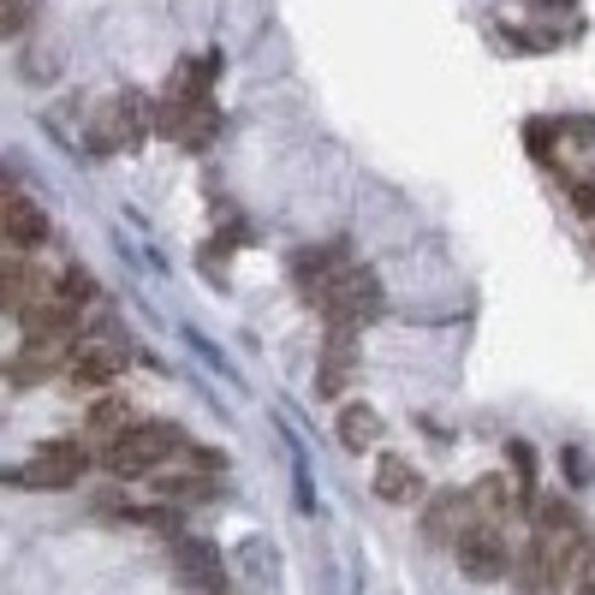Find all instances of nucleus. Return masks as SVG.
I'll return each mask as SVG.
<instances>
[{"mask_svg": "<svg viewBox=\"0 0 595 595\" xmlns=\"http://www.w3.org/2000/svg\"><path fill=\"white\" fill-rule=\"evenodd\" d=\"M125 429H132V405H125V399H96L90 411H84V441L101 447V453H108Z\"/></svg>", "mask_w": 595, "mask_h": 595, "instance_id": "nucleus-15", "label": "nucleus"}, {"mask_svg": "<svg viewBox=\"0 0 595 595\" xmlns=\"http://www.w3.org/2000/svg\"><path fill=\"white\" fill-rule=\"evenodd\" d=\"M565 476H572V483H590V459L577 453V447H572V453H565Z\"/></svg>", "mask_w": 595, "mask_h": 595, "instance_id": "nucleus-20", "label": "nucleus"}, {"mask_svg": "<svg viewBox=\"0 0 595 595\" xmlns=\"http://www.w3.org/2000/svg\"><path fill=\"white\" fill-rule=\"evenodd\" d=\"M125 364H132V345H125L120 333H84L66 357V387L101 394V387H113L125 375Z\"/></svg>", "mask_w": 595, "mask_h": 595, "instance_id": "nucleus-3", "label": "nucleus"}, {"mask_svg": "<svg viewBox=\"0 0 595 595\" xmlns=\"http://www.w3.org/2000/svg\"><path fill=\"white\" fill-rule=\"evenodd\" d=\"M36 24V0H0V36L7 42H24Z\"/></svg>", "mask_w": 595, "mask_h": 595, "instance_id": "nucleus-17", "label": "nucleus"}, {"mask_svg": "<svg viewBox=\"0 0 595 595\" xmlns=\"http://www.w3.org/2000/svg\"><path fill=\"white\" fill-rule=\"evenodd\" d=\"M506 459H513V476L530 488V483H536V453H530L525 441H513V447H506Z\"/></svg>", "mask_w": 595, "mask_h": 595, "instance_id": "nucleus-19", "label": "nucleus"}, {"mask_svg": "<svg viewBox=\"0 0 595 595\" xmlns=\"http://www.w3.org/2000/svg\"><path fill=\"white\" fill-rule=\"evenodd\" d=\"M96 132H101V143H132V137L143 132V96H137V90L113 96V108H101Z\"/></svg>", "mask_w": 595, "mask_h": 595, "instance_id": "nucleus-16", "label": "nucleus"}, {"mask_svg": "<svg viewBox=\"0 0 595 595\" xmlns=\"http://www.w3.org/2000/svg\"><path fill=\"white\" fill-rule=\"evenodd\" d=\"M0 221H7V251H36V244L48 239V214L12 179H7V197H0Z\"/></svg>", "mask_w": 595, "mask_h": 595, "instance_id": "nucleus-9", "label": "nucleus"}, {"mask_svg": "<svg viewBox=\"0 0 595 595\" xmlns=\"http://www.w3.org/2000/svg\"><path fill=\"white\" fill-rule=\"evenodd\" d=\"M577 595H595V572H584V584H577Z\"/></svg>", "mask_w": 595, "mask_h": 595, "instance_id": "nucleus-22", "label": "nucleus"}, {"mask_svg": "<svg viewBox=\"0 0 595 595\" xmlns=\"http://www.w3.org/2000/svg\"><path fill=\"white\" fill-rule=\"evenodd\" d=\"M316 310L328 316L333 328H370V322H382V310H387V293H382V280H375L370 268H340L328 280V293L316 298Z\"/></svg>", "mask_w": 595, "mask_h": 595, "instance_id": "nucleus-2", "label": "nucleus"}, {"mask_svg": "<svg viewBox=\"0 0 595 595\" xmlns=\"http://www.w3.org/2000/svg\"><path fill=\"white\" fill-rule=\"evenodd\" d=\"M584 560H590L584 518H577L565 500H548L542 513H536V536H530V565H525V584L548 595V590L572 584V577H584Z\"/></svg>", "mask_w": 595, "mask_h": 595, "instance_id": "nucleus-1", "label": "nucleus"}, {"mask_svg": "<svg viewBox=\"0 0 595 595\" xmlns=\"http://www.w3.org/2000/svg\"><path fill=\"white\" fill-rule=\"evenodd\" d=\"M476 530V506H471V495H434L429 500V513H423V536L429 542H447V548H459L464 536Z\"/></svg>", "mask_w": 595, "mask_h": 595, "instance_id": "nucleus-11", "label": "nucleus"}, {"mask_svg": "<svg viewBox=\"0 0 595 595\" xmlns=\"http://www.w3.org/2000/svg\"><path fill=\"white\" fill-rule=\"evenodd\" d=\"M84 471H90V459H84L78 441H48V447H36L19 471H7V483H19V488H71V483H84Z\"/></svg>", "mask_w": 595, "mask_h": 595, "instance_id": "nucleus-5", "label": "nucleus"}, {"mask_svg": "<svg viewBox=\"0 0 595 595\" xmlns=\"http://www.w3.org/2000/svg\"><path fill=\"white\" fill-rule=\"evenodd\" d=\"M352 328H333L328 333V352H322V375H316V394L322 399H340L345 382H352Z\"/></svg>", "mask_w": 595, "mask_h": 595, "instance_id": "nucleus-13", "label": "nucleus"}, {"mask_svg": "<svg viewBox=\"0 0 595 595\" xmlns=\"http://www.w3.org/2000/svg\"><path fill=\"white\" fill-rule=\"evenodd\" d=\"M221 471V453H191V459H167L162 471H150V488L167 500H202L209 476Z\"/></svg>", "mask_w": 595, "mask_h": 595, "instance_id": "nucleus-7", "label": "nucleus"}, {"mask_svg": "<svg viewBox=\"0 0 595 595\" xmlns=\"http://www.w3.org/2000/svg\"><path fill=\"white\" fill-rule=\"evenodd\" d=\"M525 495H530V488L518 483V476H483V483L471 488V506H476V525L500 530L506 518H518V513H525Z\"/></svg>", "mask_w": 595, "mask_h": 595, "instance_id": "nucleus-10", "label": "nucleus"}, {"mask_svg": "<svg viewBox=\"0 0 595 595\" xmlns=\"http://www.w3.org/2000/svg\"><path fill=\"white\" fill-rule=\"evenodd\" d=\"M333 434H340L345 453H370V447L382 441V411H375V405H364V399L340 405V423H333Z\"/></svg>", "mask_w": 595, "mask_h": 595, "instance_id": "nucleus-14", "label": "nucleus"}, {"mask_svg": "<svg viewBox=\"0 0 595 595\" xmlns=\"http://www.w3.org/2000/svg\"><path fill=\"white\" fill-rule=\"evenodd\" d=\"M375 500H387V506H417V500H423V476H417V464L387 453L382 464H375Z\"/></svg>", "mask_w": 595, "mask_h": 595, "instance_id": "nucleus-12", "label": "nucleus"}, {"mask_svg": "<svg viewBox=\"0 0 595 595\" xmlns=\"http://www.w3.org/2000/svg\"><path fill=\"white\" fill-rule=\"evenodd\" d=\"M60 286V268L31 263V251H7V316H31L36 304L54 298Z\"/></svg>", "mask_w": 595, "mask_h": 595, "instance_id": "nucleus-6", "label": "nucleus"}, {"mask_svg": "<svg viewBox=\"0 0 595 595\" xmlns=\"http://www.w3.org/2000/svg\"><path fill=\"white\" fill-rule=\"evenodd\" d=\"M24 66H31V78H48V66H54V54H31V60H24Z\"/></svg>", "mask_w": 595, "mask_h": 595, "instance_id": "nucleus-21", "label": "nucleus"}, {"mask_svg": "<svg viewBox=\"0 0 595 595\" xmlns=\"http://www.w3.org/2000/svg\"><path fill=\"white\" fill-rule=\"evenodd\" d=\"M459 572L471 577V584H495V577L513 572V554H506L500 530L476 525L471 536H464V542H459Z\"/></svg>", "mask_w": 595, "mask_h": 595, "instance_id": "nucleus-8", "label": "nucleus"}, {"mask_svg": "<svg viewBox=\"0 0 595 595\" xmlns=\"http://www.w3.org/2000/svg\"><path fill=\"white\" fill-rule=\"evenodd\" d=\"M293 495H298V513H304V518L322 513V495H316V471H310V459H304V453H293Z\"/></svg>", "mask_w": 595, "mask_h": 595, "instance_id": "nucleus-18", "label": "nucleus"}, {"mask_svg": "<svg viewBox=\"0 0 595 595\" xmlns=\"http://www.w3.org/2000/svg\"><path fill=\"white\" fill-rule=\"evenodd\" d=\"M179 447H185V434L173 423H132L108 447V471L113 476H150V471H162Z\"/></svg>", "mask_w": 595, "mask_h": 595, "instance_id": "nucleus-4", "label": "nucleus"}, {"mask_svg": "<svg viewBox=\"0 0 595 595\" xmlns=\"http://www.w3.org/2000/svg\"><path fill=\"white\" fill-rule=\"evenodd\" d=\"M548 7H572V0H548Z\"/></svg>", "mask_w": 595, "mask_h": 595, "instance_id": "nucleus-23", "label": "nucleus"}]
</instances>
